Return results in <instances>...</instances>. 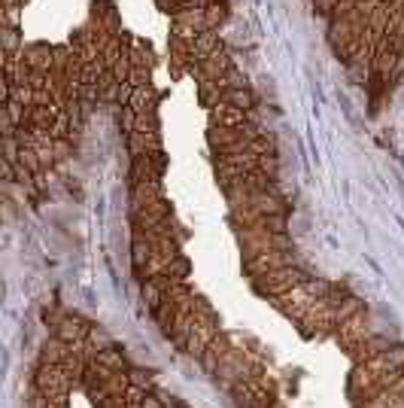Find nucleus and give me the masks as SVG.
<instances>
[{"label":"nucleus","mask_w":404,"mask_h":408,"mask_svg":"<svg viewBox=\"0 0 404 408\" xmlns=\"http://www.w3.org/2000/svg\"><path fill=\"white\" fill-rule=\"evenodd\" d=\"M304 280H307V274H304L298 265H286V269H276V271H268L265 277H255L252 280V290L268 295V299H276V295L295 290V286H301Z\"/></svg>","instance_id":"obj_1"},{"label":"nucleus","mask_w":404,"mask_h":408,"mask_svg":"<svg viewBox=\"0 0 404 408\" xmlns=\"http://www.w3.org/2000/svg\"><path fill=\"white\" fill-rule=\"evenodd\" d=\"M335 335H337L340 341H344V348H356V344H365V341L374 339L371 323H368L365 311L356 314V317H350L346 323H340V326L335 329Z\"/></svg>","instance_id":"obj_2"},{"label":"nucleus","mask_w":404,"mask_h":408,"mask_svg":"<svg viewBox=\"0 0 404 408\" xmlns=\"http://www.w3.org/2000/svg\"><path fill=\"white\" fill-rule=\"evenodd\" d=\"M88 332H91V329L85 326L80 317H61V320H55V339H61V341H67V344L85 341V339H88Z\"/></svg>","instance_id":"obj_3"},{"label":"nucleus","mask_w":404,"mask_h":408,"mask_svg":"<svg viewBox=\"0 0 404 408\" xmlns=\"http://www.w3.org/2000/svg\"><path fill=\"white\" fill-rule=\"evenodd\" d=\"M70 356V344L61 339H49L40 350V363L43 365H64V360Z\"/></svg>","instance_id":"obj_4"},{"label":"nucleus","mask_w":404,"mask_h":408,"mask_svg":"<svg viewBox=\"0 0 404 408\" xmlns=\"http://www.w3.org/2000/svg\"><path fill=\"white\" fill-rule=\"evenodd\" d=\"M95 360L101 363V365H106V369H112V372H128L125 354H122V350H116V348H104V350H97Z\"/></svg>","instance_id":"obj_5"},{"label":"nucleus","mask_w":404,"mask_h":408,"mask_svg":"<svg viewBox=\"0 0 404 408\" xmlns=\"http://www.w3.org/2000/svg\"><path fill=\"white\" fill-rule=\"evenodd\" d=\"M356 314H361V299H356V295H344L340 305L335 308V323L340 326V323H346L350 317H356Z\"/></svg>","instance_id":"obj_6"},{"label":"nucleus","mask_w":404,"mask_h":408,"mask_svg":"<svg viewBox=\"0 0 404 408\" xmlns=\"http://www.w3.org/2000/svg\"><path fill=\"white\" fill-rule=\"evenodd\" d=\"M165 299H167V293L161 290V286L155 284V280H143V302H146L149 311L155 314L161 305H165Z\"/></svg>","instance_id":"obj_7"},{"label":"nucleus","mask_w":404,"mask_h":408,"mask_svg":"<svg viewBox=\"0 0 404 408\" xmlns=\"http://www.w3.org/2000/svg\"><path fill=\"white\" fill-rule=\"evenodd\" d=\"M128 387H131V378H128V372H112V375L104 381V390L110 393V396H125Z\"/></svg>","instance_id":"obj_8"},{"label":"nucleus","mask_w":404,"mask_h":408,"mask_svg":"<svg viewBox=\"0 0 404 408\" xmlns=\"http://www.w3.org/2000/svg\"><path fill=\"white\" fill-rule=\"evenodd\" d=\"M128 378H131V384H134V387H140V390L152 393V378H149L146 372H140V369H128Z\"/></svg>","instance_id":"obj_9"},{"label":"nucleus","mask_w":404,"mask_h":408,"mask_svg":"<svg viewBox=\"0 0 404 408\" xmlns=\"http://www.w3.org/2000/svg\"><path fill=\"white\" fill-rule=\"evenodd\" d=\"M143 408H167V403L158 396V393H146V399H143Z\"/></svg>","instance_id":"obj_10"}]
</instances>
